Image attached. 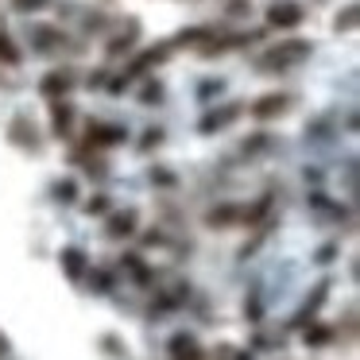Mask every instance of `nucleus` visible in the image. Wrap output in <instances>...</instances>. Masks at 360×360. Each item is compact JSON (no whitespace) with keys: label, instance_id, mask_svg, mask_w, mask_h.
I'll list each match as a JSON object with an SVG mask.
<instances>
[{"label":"nucleus","instance_id":"12","mask_svg":"<svg viewBox=\"0 0 360 360\" xmlns=\"http://www.w3.org/2000/svg\"><path fill=\"white\" fill-rule=\"evenodd\" d=\"M74 89V74L70 70H51L47 78L39 82V94L51 97V101H58V97H66Z\"/></svg>","mask_w":360,"mask_h":360},{"label":"nucleus","instance_id":"11","mask_svg":"<svg viewBox=\"0 0 360 360\" xmlns=\"http://www.w3.org/2000/svg\"><path fill=\"white\" fill-rule=\"evenodd\" d=\"M58 264H63V271L70 275L74 283L86 279V271H89V256H86V248H78V244H70V248L58 252Z\"/></svg>","mask_w":360,"mask_h":360},{"label":"nucleus","instance_id":"19","mask_svg":"<svg viewBox=\"0 0 360 360\" xmlns=\"http://www.w3.org/2000/svg\"><path fill=\"white\" fill-rule=\"evenodd\" d=\"M20 58H24V55H20V47L12 43V35L0 27V63H4V66H20Z\"/></svg>","mask_w":360,"mask_h":360},{"label":"nucleus","instance_id":"16","mask_svg":"<svg viewBox=\"0 0 360 360\" xmlns=\"http://www.w3.org/2000/svg\"><path fill=\"white\" fill-rule=\"evenodd\" d=\"M337 337L333 326H326V321H310V326H302V341L310 345V349H321V345H329Z\"/></svg>","mask_w":360,"mask_h":360},{"label":"nucleus","instance_id":"27","mask_svg":"<svg viewBox=\"0 0 360 360\" xmlns=\"http://www.w3.org/2000/svg\"><path fill=\"white\" fill-rule=\"evenodd\" d=\"M159 143H163V132H159V128H151V132L143 136V148H159Z\"/></svg>","mask_w":360,"mask_h":360},{"label":"nucleus","instance_id":"14","mask_svg":"<svg viewBox=\"0 0 360 360\" xmlns=\"http://www.w3.org/2000/svg\"><path fill=\"white\" fill-rule=\"evenodd\" d=\"M32 47L39 51V55H51V51L66 47V35L58 32V27H47V24H39V27L32 32Z\"/></svg>","mask_w":360,"mask_h":360},{"label":"nucleus","instance_id":"20","mask_svg":"<svg viewBox=\"0 0 360 360\" xmlns=\"http://www.w3.org/2000/svg\"><path fill=\"white\" fill-rule=\"evenodd\" d=\"M55 198H58L63 205H70L74 198H78V182H74V179H58V182H55Z\"/></svg>","mask_w":360,"mask_h":360},{"label":"nucleus","instance_id":"13","mask_svg":"<svg viewBox=\"0 0 360 360\" xmlns=\"http://www.w3.org/2000/svg\"><path fill=\"white\" fill-rule=\"evenodd\" d=\"M326 295H329V283H318V287H314V295L302 302V310L295 314V321H290V326H295V329L310 326V321L318 318V310H321V302H326Z\"/></svg>","mask_w":360,"mask_h":360},{"label":"nucleus","instance_id":"5","mask_svg":"<svg viewBox=\"0 0 360 360\" xmlns=\"http://www.w3.org/2000/svg\"><path fill=\"white\" fill-rule=\"evenodd\" d=\"M128 132L120 124H101V120H94V124L86 128V148H117V143H124Z\"/></svg>","mask_w":360,"mask_h":360},{"label":"nucleus","instance_id":"25","mask_svg":"<svg viewBox=\"0 0 360 360\" xmlns=\"http://www.w3.org/2000/svg\"><path fill=\"white\" fill-rule=\"evenodd\" d=\"M89 287L109 290V287H112V275H109V271H89Z\"/></svg>","mask_w":360,"mask_h":360},{"label":"nucleus","instance_id":"22","mask_svg":"<svg viewBox=\"0 0 360 360\" xmlns=\"http://www.w3.org/2000/svg\"><path fill=\"white\" fill-rule=\"evenodd\" d=\"M82 210H86L89 217H101V213H109V198H105V194H94L86 205H82Z\"/></svg>","mask_w":360,"mask_h":360},{"label":"nucleus","instance_id":"26","mask_svg":"<svg viewBox=\"0 0 360 360\" xmlns=\"http://www.w3.org/2000/svg\"><path fill=\"white\" fill-rule=\"evenodd\" d=\"M101 345H105V349H109V352H117V356H128V345H120L117 337H105Z\"/></svg>","mask_w":360,"mask_h":360},{"label":"nucleus","instance_id":"28","mask_svg":"<svg viewBox=\"0 0 360 360\" xmlns=\"http://www.w3.org/2000/svg\"><path fill=\"white\" fill-rule=\"evenodd\" d=\"M8 356H12V341L0 333V360H8Z\"/></svg>","mask_w":360,"mask_h":360},{"label":"nucleus","instance_id":"23","mask_svg":"<svg viewBox=\"0 0 360 360\" xmlns=\"http://www.w3.org/2000/svg\"><path fill=\"white\" fill-rule=\"evenodd\" d=\"M51 0H12V8L16 12H24V16H32V12H43Z\"/></svg>","mask_w":360,"mask_h":360},{"label":"nucleus","instance_id":"7","mask_svg":"<svg viewBox=\"0 0 360 360\" xmlns=\"http://www.w3.org/2000/svg\"><path fill=\"white\" fill-rule=\"evenodd\" d=\"M167 356L171 360H205V349H202V341H198L194 333H174L171 341H167Z\"/></svg>","mask_w":360,"mask_h":360},{"label":"nucleus","instance_id":"10","mask_svg":"<svg viewBox=\"0 0 360 360\" xmlns=\"http://www.w3.org/2000/svg\"><path fill=\"white\" fill-rule=\"evenodd\" d=\"M74 105L66 101V97H58V101H51V128H55V136L58 140H70V132H74Z\"/></svg>","mask_w":360,"mask_h":360},{"label":"nucleus","instance_id":"8","mask_svg":"<svg viewBox=\"0 0 360 360\" xmlns=\"http://www.w3.org/2000/svg\"><path fill=\"white\" fill-rule=\"evenodd\" d=\"M8 140L16 143V148H24V151H39L43 148V140H39V132H35V124L20 112V117H12V124H8Z\"/></svg>","mask_w":360,"mask_h":360},{"label":"nucleus","instance_id":"2","mask_svg":"<svg viewBox=\"0 0 360 360\" xmlns=\"http://www.w3.org/2000/svg\"><path fill=\"white\" fill-rule=\"evenodd\" d=\"M171 51H174V43H159V47H148L143 55H136V58H132V66H128V70L120 74V82H112V94H120V89H124L132 78H143L148 70L163 66L167 58H171Z\"/></svg>","mask_w":360,"mask_h":360},{"label":"nucleus","instance_id":"21","mask_svg":"<svg viewBox=\"0 0 360 360\" xmlns=\"http://www.w3.org/2000/svg\"><path fill=\"white\" fill-rule=\"evenodd\" d=\"M333 27H337V32H352V27H356V4H349V8L333 20Z\"/></svg>","mask_w":360,"mask_h":360},{"label":"nucleus","instance_id":"15","mask_svg":"<svg viewBox=\"0 0 360 360\" xmlns=\"http://www.w3.org/2000/svg\"><path fill=\"white\" fill-rule=\"evenodd\" d=\"M236 221H240V205L236 202H225V205L205 213V225L210 229H229V225H236Z\"/></svg>","mask_w":360,"mask_h":360},{"label":"nucleus","instance_id":"3","mask_svg":"<svg viewBox=\"0 0 360 360\" xmlns=\"http://www.w3.org/2000/svg\"><path fill=\"white\" fill-rule=\"evenodd\" d=\"M136 229H140V210L136 205L109 210V217H105V236L109 240H128V236H136Z\"/></svg>","mask_w":360,"mask_h":360},{"label":"nucleus","instance_id":"1","mask_svg":"<svg viewBox=\"0 0 360 360\" xmlns=\"http://www.w3.org/2000/svg\"><path fill=\"white\" fill-rule=\"evenodd\" d=\"M310 51H314V43H306V39H283V43L267 47L264 55L256 58V70L275 74V70H290V66H302L306 58H310Z\"/></svg>","mask_w":360,"mask_h":360},{"label":"nucleus","instance_id":"9","mask_svg":"<svg viewBox=\"0 0 360 360\" xmlns=\"http://www.w3.org/2000/svg\"><path fill=\"white\" fill-rule=\"evenodd\" d=\"M290 109V94H264L259 101H252V117L256 120H275V117H283V112Z\"/></svg>","mask_w":360,"mask_h":360},{"label":"nucleus","instance_id":"6","mask_svg":"<svg viewBox=\"0 0 360 360\" xmlns=\"http://www.w3.org/2000/svg\"><path fill=\"white\" fill-rule=\"evenodd\" d=\"M240 112H244V105H221V109H210L202 120H198V132H205V136L225 132L233 120H240Z\"/></svg>","mask_w":360,"mask_h":360},{"label":"nucleus","instance_id":"4","mask_svg":"<svg viewBox=\"0 0 360 360\" xmlns=\"http://www.w3.org/2000/svg\"><path fill=\"white\" fill-rule=\"evenodd\" d=\"M306 16L302 4H290V0H275L271 8H267V27H279V32H290V27H298Z\"/></svg>","mask_w":360,"mask_h":360},{"label":"nucleus","instance_id":"17","mask_svg":"<svg viewBox=\"0 0 360 360\" xmlns=\"http://www.w3.org/2000/svg\"><path fill=\"white\" fill-rule=\"evenodd\" d=\"M120 264H124L128 271H132V279H136V283H143V287H148V283L155 279V271H151V267L143 264V256H124Z\"/></svg>","mask_w":360,"mask_h":360},{"label":"nucleus","instance_id":"24","mask_svg":"<svg viewBox=\"0 0 360 360\" xmlns=\"http://www.w3.org/2000/svg\"><path fill=\"white\" fill-rule=\"evenodd\" d=\"M140 101H143V105H151V101H163V86H159V82H151V86H143Z\"/></svg>","mask_w":360,"mask_h":360},{"label":"nucleus","instance_id":"18","mask_svg":"<svg viewBox=\"0 0 360 360\" xmlns=\"http://www.w3.org/2000/svg\"><path fill=\"white\" fill-rule=\"evenodd\" d=\"M136 35H140V24H136V20H132V24H128V32H124V35H117V39L109 43V55L117 58V55H124V51H132Z\"/></svg>","mask_w":360,"mask_h":360}]
</instances>
